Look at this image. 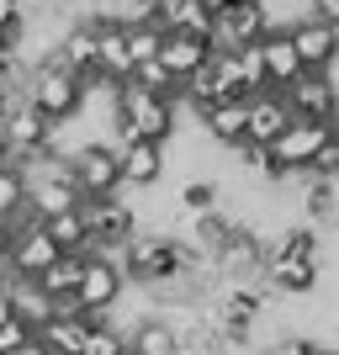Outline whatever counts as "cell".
<instances>
[{
  "instance_id": "6da1fadb",
  "label": "cell",
  "mask_w": 339,
  "mask_h": 355,
  "mask_svg": "<svg viewBox=\"0 0 339 355\" xmlns=\"http://www.w3.org/2000/svg\"><path fill=\"white\" fill-rule=\"evenodd\" d=\"M21 101H27L48 128H64L69 117H80V106H85V85H80L69 69H59V64L48 59V64H37V69L27 74Z\"/></svg>"
},
{
  "instance_id": "3957f363",
  "label": "cell",
  "mask_w": 339,
  "mask_h": 355,
  "mask_svg": "<svg viewBox=\"0 0 339 355\" xmlns=\"http://www.w3.org/2000/svg\"><path fill=\"white\" fill-rule=\"evenodd\" d=\"M122 297H128V282H122L117 260H106V254H90L85 266H80V286H74L69 302L85 313V318H96V324H101V318L117 308Z\"/></svg>"
},
{
  "instance_id": "4fadbf2b",
  "label": "cell",
  "mask_w": 339,
  "mask_h": 355,
  "mask_svg": "<svg viewBox=\"0 0 339 355\" xmlns=\"http://www.w3.org/2000/svg\"><path fill=\"white\" fill-rule=\"evenodd\" d=\"M260 64H266V85L276 90V96L292 85V80H302V64H297V53H292V43H286L281 27H270L266 37H260Z\"/></svg>"
},
{
  "instance_id": "ffe728a7",
  "label": "cell",
  "mask_w": 339,
  "mask_h": 355,
  "mask_svg": "<svg viewBox=\"0 0 339 355\" xmlns=\"http://www.w3.org/2000/svg\"><path fill=\"white\" fill-rule=\"evenodd\" d=\"M21 212H27V175L0 170V223H16Z\"/></svg>"
},
{
  "instance_id": "4dcf8cb0",
  "label": "cell",
  "mask_w": 339,
  "mask_h": 355,
  "mask_svg": "<svg viewBox=\"0 0 339 355\" xmlns=\"http://www.w3.org/2000/svg\"><path fill=\"white\" fill-rule=\"evenodd\" d=\"M43 355H53V350H43Z\"/></svg>"
},
{
  "instance_id": "277c9868",
  "label": "cell",
  "mask_w": 339,
  "mask_h": 355,
  "mask_svg": "<svg viewBox=\"0 0 339 355\" xmlns=\"http://www.w3.org/2000/svg\"><path fill=\"white\" fill-rule=\"evenodd\" d=\"M286 101V117L292 122H318V128H334L339 117V85H334V69L329 74H302L281 90Z\"/></svg>"
},
{
  "instance_id": "5b68a950",
  "label": "cell",
  "mask_w": 339,
  "mask_h": 355,
  "mask_svg": "<svg viewBox=\"0 0 339 355\" xmlns=\"http://www.w3.org/2000/svg\"><path fill=\"white\" fill-rule=\"evenodd\" d=\"M266 260H270V239L238 234L234 244H223L207 266H212V282H218V286H250V282L266 276Z\"/></svg>"
},
{
  "instance_id": "d4e9b609",
  "label": "cell",
  "mask_w": 339,
  "mask_h": 355,
  "mask_svg": "<svg viewBox=\"0 0 339 355\" xmlns=\"http://www.w3.org/2000/svg\"><path fill=\"white\" fill-rule=\"evenodd\" d=\"M302 16L324 21V27H339V0H302Z\"/></svg>"
},
{
  "instance_id": "484cf974",
  "label": "cell",
  "mask_w": 339,
  "mask_h": 355,
  "mask_svg": "<svg viewBox=\"0 0 339 355\" xmlns=\"http://www.w3.org/2000/svg\"><path fill=\"white\" fill-rule=\"evenodd\" d=\"M266 355H313V345H308V334H286V340H276Z\"/></svg>"
},
{
  "instance_id": "603a6c76",
  "label": "cell",
  "mask_w": 339,
  "mask_h": 355,
  "mask_svg": "<svg viewBox=\"0 0 339 355\" xmlns=\"http://www.w3.org/2000/svg\"><path fill=\"white\" fill-rule=\"evenodd\" d=\"M339 175V138H329L318 154H313V164H308V180H334Z\"/></svg>"
},
{
  "instance_id": "4316f807",
  "label": "cell",
  "mask_w": 339,
  "mask_h": 355,
  "mask_svg": "<svg viewBox=\"0 0 339 355\" xmlns=\"http://www.w3.org/2000/svg\"><path fill=\"white\" fill-rule=\"evenodd\" d=\"M11 239H16V228H11V223H0V270H6V254H11Z\"/></svg>"
},
{
  "instance_id": "83f0119b",
  "label": "cell",
  "mask_w": 339,
  "mask_h": 355,
  "mask_svg": "<svg viewBox=\"0 0 339 355\" xmlns=\"http://www.w3.org/2000/svg\"><path fill=\"white\" fill-rule=\"evenodd\" d=\"M11 59V37H6V32H0V64Z\"/></svg>"
},
{
  "instance_id": "f1b7e54d",
  "label": "cell",
  "mask_w": 339,
  "mask_h": 355,
  "mask_svg": "<svg viewBox=\"0 0 339 355\" xmlns=\"http://www.w3.org/2000/svg\"><path fill=\"white\" fill-rule=\"evenodd\" d=\"M16 355H43V345L32 340V345H21V350H16Z\"/></svg>"
},
{
  "instance_id": "9a60e30c",
  "label": "cell",
  "mask_w": 339,
  "mask_h": 355,
  "mask_svg": "<svg viewBox=\"0 0 339 355\" xmlns=\"http://www.w3.org/2000/svg\"><path fill=\"white\" fill-rule=\"evenodd\" d=\"M80 266H85V260H80V254H59V260H53V266L43 270V276H37V292L48 297V302H69L74 297V286H80Z\"/></svg>"
},
{
  "instance_id": "7a4b0ae2",
  "label": "cell",
  "mask_w": 339,
  "mask_h": 355,
  "mask_svg": "<svg viewBox=\"0 0 339 355\" xmlns=\"http://www.w3.org/2000/svg\"><path fill=\"white\" fill-rule=\"evenodd\" d=\"M64 170H69L80 202L122 196V170H117V148L112 144H74L69 154H64Z\"/></svg>"
},
{
  "instance_id": "7c38bea8",
  "label": "cell",
  "mask_w": 339,
  "mask_h": 355,
  "mask_svg": "<svg viewBox=\"0 0 339 355\" xmlns=\"http://www.w3.org/2000/svg\"><path fill=\"white\" fill-rule=\"evenodd\" d=\"M207 53H212V43H202V37H186V32H164V43H159V64H164V74H170L175 85H186V80L202 69Z\"/></svg>"
},
{
  "instance_id": "d6986e66",
  "label": "cell",
  "mask_w": 339,
  "mask_h": 355,
  "mask_svg": "<svg viewBox=\"0 0 339 355\" xmlns=\"http://www.w3.org/2000/svg\"><path fill=\"white\" fill-rule=\"evenodd\" d=\"M159 43H164V32L154 27V21L122 27V48H128V64H148V59H159Z\"/></svg>"
},
{
  "instance_id": "52a82bcc",
  "label": "cell",
  "mask_w": 339,
  "mask_h": 355,
  "mask_svg": "<svg viewBox=\"0 0 339 355\" xmlns=\"http://www.w3.org/2000/svg\"><path fill=\"white\" fill-rule=\"evenodd\" d=\"M286 43H292L302 74H329L334 69V53H339V27H324V21H308V16H292L286 21Z\"/></svg>"
},
{
  "instance_id": "cb8c5ba5",
  "label": "cell",
  "mask_w": 339,
  "mask_h": 355,
  "mask_svg": "<svg viewBox=\"0 0 339 355\" xmlns=\"http://www.w3.org/2000/svg\"><path fill=\"white\" fill-rule=\"evenodd\" d=\"M32 340H37V334H32L21 318H6V324H0V355H16L21 345H32Z\"/></svg>"
},
{
  "instance_id": "8992f818",
  "label": "cell",
  "mask_w": 339,
  "mask_h": 355,
  "mask_svg": "<svg viewBox=\"0 0 339 355\" xmlns=\"http://www.w3.org/2000/svg\"><path fill=\"white\" fill-rule=\"evenodd\" d=\"M329 138H334V128H318V122H286V133H281L266 154H270V164H276L281 180H286V175H308L313 154H318Z\"/></svg>"
},
{
  "instance_id": "8fae6325",
  "label": "cell",
  "mask_w": 339,
  "mask_h": 355,
  "mask_svg": "<svg viewBox=\"0 0 339 355\" xmlns=\"http://www.w3.org/2000/svg\"><path fill=\"white\" fill-rule=\"evenodd\" d=\"M154 27L159 32H186V37L212 43V16H207L202 0H154Z\"/></svg>"
},
{
  "instance_id": "44dd1931",
  "label": "cell",
  "mask_w": 339,
  "mask_h": 355,
  "mask_svg": "<svg viewBox=\"0 0 339 355\" xmlns=\"http://www.w3.org/2000/svg\"><path fill=\"white\" fill-rule=\"evenodd\" d=\"M302 212H308L313 228L334 218V180H308L302 186Z\"/></svg>"
},
{
  "instance_id": "f546056e",
  "label": "cell",
  "mask_w": 339,
  "mask_h": 355,
  "mask_svg": "<svg viewBox=\"0 0 339 355\" xmlns=\"http://www.w3.org/2000/svg\"><path fill=\"white\" fill-rule=\"evenodd\" d=\"M313 355H339V350H334V345H313Z\"/></svg>"
},
{
  "instance_id": "2e32d148",
  "label": "cell",
  "mask_w": 339,
  "mask_h": 355,
  "mask_svg": "<svg viewBox=\"0 0 339 355\" xmlns=\"http://www.w3.org/2000/svg\"><path fill=\"white\" fill-rule=\"evenodd\" d=\"M43 234L53 239V250L59 254H80V260H90V234H85V223H80V212H64V218H48L43 223Z\"/></svg>"
},
{
  "instance_id": "30bf717a",
  "label": "cell",
  "mask_w": 339,
  "mask_h": 355,
  "mask_svg": "<svg viewBox=\"0 0 339 355\" xmlns=\"http://www.w3.org/2000/svg\"><path fill=\"white\" fill-rule=\"evenodd\" d=\"M244 144H260V148H270L276 144L281 133H286V101H281L276 90H266V96H250V101H244Z\"/></svg>"
},
{
  "instance_id": "9c48e42d",
  "label": "cell",
  "mask_w": 339,
  "mask_h": 355,
  "mask_svg": "<svg viewBox=\"0 0 339 355\" xmlns=\"http://www.w3.org/2000/svg\"><path fill=\"white\" fill-rule=\"evenodd\" d=\"M117 170H122V196H128V191H154V186L164 180V170H170V159H164V144L128 138V144L117 148Z\"/></svg>"
},
{
  "instance_id": "e0dca14e",
  "label": "cell",
  "mask_w": 339,
  "mask_h": 355,
  "mask_svg": "<svg viewBox=\"0 0 339 355\" xmlns=\"http://www.w3.org/2000/svg\"><path fill=\"white\" fill-rule=\"evenodd\" d=\"M212 207H223V180L218 175H186L180 180V212L186 218H202Z\"/></svg>"
},
{
  "instance_id": "5bb4252c",
  "label": "cell",
  "mask_w": 339,
  "mask_h": 355,
  "mask_svg": "<svg viewBox=\"0 0 339 355\" xmlns=\"http://www.w3.org/2000/svg\"><path fill=\"white\" fill-rule=\"evenodd\" d=\"M186 223H191V244L207 254V260H212L223 244H234V239L244 234V228H238V218H234L228 207H212V212H202V218H186Z\"/></svg>"
},
{
  "instance_id": "7402d4cb",
  "label": "cell",
  "mask_w": 339,
  "mask_h": 355,
  "mask_svg": "<svg viewBox=\"0 0 339 355\" xmlns=\"http://www.w3.org/2000/svg\"><path fill=\"white\" fill-rule=\"evenodd\" d=\"M80 355H128V340H122L117 329L96 324V329L85 334V345H80Z\"/></svg>"
},
{
  "instance_id": "ac0fdd59",
  "label": "cell",
  "mask_w": 339,
  "mask_h": 355,
  "mask_svg": "<svg viewBox=\"0 0 339 355\" xmlns=\"http://www.w3.org/2000/svg\"><path fill=\"white\" fill-rule=\"evenodd\" d=\"M128 355H180V340L159 318H144V324L128 334Z\"/></svg>"
},
{
  "instance_id": "ba28073f",
  "label": "cell",
  "mask_w": 339,
  "mask_h": 355,
  "mask_svg": "<svg viewBox=\"0 0 339 355\" xmlns=\"http://www.w3.org/2000/svg\"><path fill=\"white\" fill-rule=\"evenodd\" d=\"M266 32H270V11L260 6V0L212 16V48H218V53H244V48H254Z\"/></svg>"
}]
</instances>
